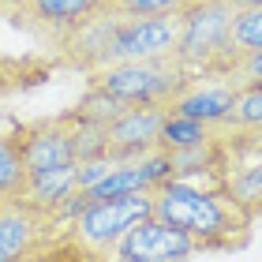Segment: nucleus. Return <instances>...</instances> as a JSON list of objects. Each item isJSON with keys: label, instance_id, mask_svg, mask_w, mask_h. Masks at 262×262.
Segmentation results:
<instances>
[{"label": "nucleus", "instance_id": "f257e3e1", "mask_svg": "<svg viewBox=\"0 0 262 262\" xmlns=\"http://www.w3.org/2000/svg\"><path fill=\"white\" fill-rule=\"evenodd\" d=\"M154 217L180 229L195 251H244L255 217L217 180H161L154 187Z\"/></svg>", "mask_w": 262, "mask_h": 262}, {"label": "nucleus", "instance_id": "20e7f679", "mask_svg": "<svg viewBox=\"0 0 262 262\" xmlns=\"http://www.w3.org/2000/svg\"><path fill=\"white\" fill-rule=\"evenodd\" d=\"M217 184L258 221L262 217V127H221Z\"/></svg>", "mask_w": 262, "mask_h": 262}, {"label": "nucleus", "instance_id": "39448f33", "mask_svg": "<svg viewBox=\"0 0 262 262\" xmlns=\"http://www.w3.org/2000/svg\"><path fill=\"white\" fill-rule=\"evenodd\" d=\"M150 213H154V191H127V195L98 199V202H90V206H82L75 217L68 221V232H75L90 251L105 255L127 229H135Z\"/></svg>", "mask_w": 262, "mask_h": 262}, {"label": "nucleus", "instance_id": "4468645a", "mask_svg": "<svg viewBox=\"0 0 262 262\" xmlns=\"http://www.w3.org/2000/svg\"><path fill=\"white\" fill-rule=\"evenodd\" d=\"M262 49V4H251V8H236L232 15V30H229V45H225V60H221V71L217 79L225 82L232 75V68Z\"/></svg>", "mask_w": 262, "mask_h": 262}, {"label": "nucleus", "instance_id": "f8f14e48", "mask_svg": "<svg viewBox=\"0 0 262 262\" xmlns=\"http://www.w3.org/2000/svg\"><path fill=\"white\" fill-rule=\"evenodd\" d=\"M232 105H236V86H229L221 79H191V86L169 105V113L191 116L206 127H229Z\"/></svg>", "mask_w": 262, "mask_h": 262}, {"label": "nucleus", "instance_id": "6e6552de", "mask_svg": "<svg viewBox=\"0 0 262 262\" xmlns=\"http://www.w3.org/2000/svg\"><path fill=\"white\" fill-rule=\"evenodd\" d=\"M98 8L101 0H0V15H8L11 27L38 34L49 45H56Z\"/></svg>", "mask_w": 262, "mask_h": 262}, {"label": "nucleus", "instance_id": "6ab92c4d", "mask_svg": "<svg viewBox=\"0 0 262 262\" xmlns=\"http://www.w3.org/2000/svg\"><path fill=\"white\" fill-rule=\"evenodd\" d=\"M229 127H262V82L236 86V105Z\"/></svg>", "mask_w": 262, "mask_h": 262}, {"label": "nucleus", "instance_id": "0eeeda50", "mask_svg": "<svg viewBox=\"0 0 262 262\" xmlns=\"http://www.w3.org/2000/svg\"><path fill=\"white\" fill-rule=\"evenodd\" d=\"M199 251L180 229H172L169 221L150 217L139 221L135 229H127L109 251L101 255V262H191Z\"/></svg>", "mask_w": 262, "mask_h": 262}, {"label": "nucleus", "instance_id": "9b49d317", "mask_svg": "<svg viewBox=\"0 0 262 262\" xmlns=\"http://www.w3.org/2000/svg\"><path fill=\"white\" fill-rule=\"evenodd\" d=\"M11 131L19 139L27 172H49V169L75 165V150H71V131H68L64 113L45 116V120H30V124H15Z\"/></svg>", "mask_w": 262, "mask_h": 262}, {"label": "nucleus", "instance_id": "9d476101", "mask_svg": "<svg viewBox=\"0 0 262 262\" xmlns=\"http://www.w3.org/2000/svg\"><path fill=\"white\" fill-rule=\"evenodd\" d=\"M165 105H131L120 109L105 124V146L113 161H139L158 150L161 124H165Z\"/></svg>", "mask_w": 262, "mask_h": 262}, {"label": "nucleus", "instance_id": "1a4fd4ad", "mask_svg": "<svg viewBox=\"0 0 262 262\" xmlns=\"http://www.w3.org/2000/svg\"><path fill=\"white\" fill-rule=\"evenodd\" d=\"M64 225L27 199H0V262H19L49 244Z\"/></svg>", "mask_w": 262, "mask_h": 262}, {"label": "nucleus", "instance_id": "2eb2a0df", "mask_svg": "<svg viewBox=\"0 0 262 262\" xmlns=\"http://www.w3.org/2000/svg\"><path fill=\"white\" fill-rule=\"evenodd\" d=\"M27 165H23V150L15 131L0 135V199H19L27 191Z\"/></svg>", "mask_w": 262, "mask_h": 262}, {"label": "nucleus", "instance_id": "a211bd4d", "mask_svg": "<svg viewBox=\"0 0 262 262\" xmlns=\"http://www.w3.org/2000/svg\"><path fill=\"white\" fill-rule=\"evenodd\" d=\"M199 0H101V8L116 11L127 19H142V15H184Z\"/></svg>", "mask_w": 262, "mask_h": 262}, {"label": "nucleus", "instance_id": "f3484780", "mask_svg": "<svg viewBox=\"0 0 262 262\" xmlns=\"http://www.w3.org/2000/svg\"><path fill=\"white\" fill-rule=\"evenodd\" d=\"M19 262H101V255L90 251L75 232L60 229L49 244H41L38 251H30L27 258H19Z\"/></svg>", "mask_w": 262, "mask_h": 262}, {"label": "nucleus", "instance_id": "dca6fc26", "mask_svg": "<svg viewBox=\"0 0 262 262\" xmlns=\"http://www.w3.org/2000/svg\"><path fill=\"white\" fill-rule=\"evenodd\" d=\"M217 135V127H206L191 120V116H176V113H165V124H161V142L158 150L172 154V150H187V146H199V142H206Z\"/></svg>", "mask_w": 262, "mask_h": 262}, {"label": "nucleus", "instance_id": "f03ea898", "mask_svg": "<svg viewBox=\"0 0 262 262\" xmlns=\"http://www.w3.org/2000/svg\"><path fill=\"white\" fill-rule=\"evenodd\" d=\"M187 86H191V75L172 56L109 64L86 75V90L116 101L120 109H131V105H165L169 109Z\"/></svg>", "mask_w": 262, "mask_h": 262}, {"label": "nucleus", "instance_id": "7ed1b4c3", "mask_svg": "<svg viewBox=\"0 0 262 262\" xmlns=\"http://www.w3.org/2000/svg\"><path fill=\"white\" fill-rule=\"evenodd\" d=\"M236 8L229 0H199L180 15V38H176L172 60L191 79H217L225 45H229Z\"/></svg>", "mask_w": 262, "mask_h": 262}, {"label": "nucleus", "instance_id": "423d86ee", "mask_svg": "<svg viewBox=\"0 0 262 262\" xmlns=\"http://www.w3.org/2000/svg\"><path fill=\"white\" fill-rule=\"evenodd\" d=\"M176 38H180V15H142V19L120 15L101 68L127 64V60H150V56H172Z\"/></svg>", "mask_w": 262, "mask_h": 262}, {"label": "nucleus", "instance_id": "412c9836", "mask_svg": "<svg viewBox=\"0 0 262 262\" xmlns=\"http://www.w3.org/2000/svg\"><path fill=\"white\" fill-rule=\"evenodd\" d=\"M15 86H23V64L0 56V98H4L8 90H15Z\"/></svg>", "mask_w": 262, "mask_h": 262}, {"label": "nucleus", "instance_id": "aec40b11", "mask_svg": "<svg viewBox=\"0 0 262 262\" xmlns=\"http://www.w3.org/2000/svg\"><path fill=\"white\" fill-rule=\"evenodd\" d=\"M225 82H229V86H251V82H262V49L251 53V56H244Z\"/></svg>", "mask_w": 262, "mask_h": 262}, {"label": "nucleus", "instance_id": "ddd939ff", "mask_svg": "<svg viewBox=\"0 0 262 262\" xmlns=\"http://www.w3.org/2000/svg\"><path fill=\"white\" fill-rule=\"evenodd\" d=\"M75 191H79L75 165H64V169H49V172H30L23 199L34 202V206H41V210H49L53 217L64 225V206L71 202Z\"/></svg>", "mask_w": 262, "mask_h": 262}]
</instances>
